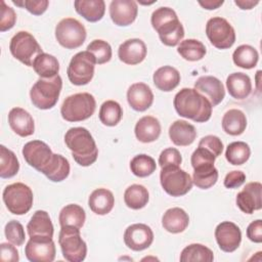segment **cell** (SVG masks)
I'll return each mask as SVG.
<instances>
[{"label": "cell", "mask_w": 262, "mask_h": 262, "mask_svg": "<svg viewBox=\"0 0 262 262\" xmlns=\"http://www.w3.org/2000/svg\"><path fill=\"white\" fill-rule=\"evenodd\" d=\"M86 36L84 25L73 17L62 18L55 27V38L67 49L80 47L85 42Z\"/></svg>", "instance_id": "obj_10"}, {"label": "cell", "mask_w": 262, "mask_h": 262, "mask_svg": "<svg viewBox=\"0 0 262 262\" xmlns=\"http://www.w3.org/2000/svg\"><path fill=\"white\" fill-rule=\"evenodd\" d=\"M222 129L226 134L236 136L244 133L247 127V118L243 111L231 108L222 118Z\"/></svg>", "instance_id": "obj_31"}, {"label": "cell", "mask_w": 262, "mask_h": 262, "mask_svg": "<svg viewBox=\"0 0 262 262\" xmlns=\"http://www.w3.org/2000/svg\"><path fill=\"white\" fill-rule=\"evenodd\" d=\"M213 260H214L213 252L208 247L202 244L188 245L182 250L180 254L181 262H195V261L212 262Z\"/></svg>", "instance_id": "obj_38"}, {"label": "cell", "mask_w": 262, "mask_h": 262, "mask_svg": "<svg viewBox=\"0 0 262 262\" xmlns=\"http://www.w3.org/2000/svg\"><path fill=\"white\" fill-rule=\"evenodd\" d=\"M33 69L40 78H52L58 75L59 62L55 56L43 52L34 60Z\"/></svg>", "instance_id": "obj_32"}, {"label": "cell", "mask_w": 262, "mask_h": 262, "mask_svg": "<svg viewBox=\"0 0 262 262\" xmlns=\"http://www.w3.org/2000/svg\"><path fill=\"white\" fill-rule=\"evenodd\" d=\"M96 108V101L92 94L87 92L68 96L60 107L62 119L68 122H80L90 118Z\"/></svg>", "instance_id": "obj_5"}, {"label": "cell", "mask_w": 262, "mask_h": 262, "mask_svg": "<svg viewBox=\"0 0 262 262\" xmlns=\"http://www.w3.org/2000/svg\"><path fill=\"white\" fill-rule=\"evenodd\" d=\"M4 233L7 241L14 246H21L26 239V233L24 226L20 222L16 220H11L6 223L4 228Z\"/></svg>", "instance_id": "obj_45"}, {"label": "cell", "mask_w": 262, "mask_h": 262, "mask_svg": "<svg viewBox=\"0 0 262 262\" xmlns=\"http://www.w3.org/2000/svg\"><path fill=\"white\" fill-rule=\"evenodd\" d=\"M64 142L72 151L74 160L80 166L88 167L97 160L98 148L91 133L86 128H70L64 135Z\"/></svg>", "instance_id": "obj_2"}, {"label": "cell", "mask_w": 262, "mask_h": 262, "mask_svg": "<svg viewBox=\"0 0 262 262\" xmlns=\"http://www.w3.org/2000/svg\"><path fill=\"white\" fill-rule=\"evenodd\" d=\"M62 80L59 75L52 78H40L30 90L32 103L40 110L52 108L59 97Z\"/></svg>", "instance_id": "obj_4"}, {"label": "cell", "mask_w": 262, "mask_h": 262, "mask_svg": "<svg viewBox=\"0 0 262 262\" xmlns=\"http://www.w3.org/2000/svg\"><path fill=\"white\" fill-rule=\"evenodd\" d=\"M160 182L163 189L172 196H182L192 188L190 175L179 166L163 167L160 173Z\"/></svg>", "instance_id": "obj_7"}, {"label": "cell", "mask_w": 262, "mask_h": 262, "mask_svg": "<svg viewBox=\"0 0 262 262\" xmlns=\"http://www.w3.org/2000/svg\"><path fill=\"white\" fill-rule=\"evenodd\" d=\"M125 245L133 251L147 249L154 242L151 228L143 223H135L128 226L124 232Z\"/></svg>", "instance_id": "obj_15"}, {"label": "cell", "mask_w": 262, "mask_h": 262, "mask_svg": "<svg viewBox=\"0 0 262 262\" xmlns=\"http://www.w3.org/2000/svg\"><path fill=\"white\" fill-rule=\"evenodd\" d=\"M262 184L258 181L249 182L236 195V205L246 214H253L254 211L262 208L261 193Z\"/></svg>", "instance_id": "obj_17"}, {"label": "cell", "mask_w": 262, "mask_h": 262, "mask_svg": "<svg viewBox=\"0 0 262 262\" xmlns=\"http://www.w3.org/2000/svg\"><path fill=\"white\" fill-rule=\"evenodd\" d=\"M129 105L136 112H144L154 102V93L145 83H134L127 90Z\"/></svg>", "instance_id": "obj_21"}, {"label": "cell", "mask_w": 262, "mask_h": 262, "mask_svg": "<svg viewBox=\"0 0 262 262\" xmlns=\"http://www.w3.org/2000/svg\"><path fill=\"white\" fill-rule=\"evenodd\" d=\"M134 132L139 141L149 143L156 141L160 137L161 124L157 118L152 116H144L137 121Z\"/></svg>", "instance_id": "obj_23"}, {"label": "cell", "mask_w": 262, "mask_h": 262, "mask_svg": "<svg viewBox=\"0 0 262 262\" xmlns=\"http://www.w3.org/2000/svg\"><path fill=\"white\" fill-rule=\"evenodd\" d=\"M12 3L21 8H26L29 12L34 15L43 14L49 4L48 0H12Z\"/></svg>", "instance_id": "obj_46"}, {"label": "cell", "mask_w": 262, "mask_h": 262, "mask_svg": "<svg viewBox=\"0 0 262 262\" xmlns=\"http://www.w3.org/2000/svg\"><path fill=\"white\" fill-rule=\"evenodd\" d=\"M146 52L147 49L145 43L141 39L133 38L124 41L120 45L118 49V56L124 63L134 66L144 60Z\"/></svg>", "instance_id": "obj_20"}, {"label": "cell", "mask_w": 262, "mask_h": 262, "mask_svg": "<svg viewBox=\"0 0 262 262\" xmlns=\"http://www.w3.org/2000/svg\"><path fill=\"white\" fill-rule=\"evenodd\" d=\"M173 104L180 117L190 119L196 123L209 121L212 115V104L194 88H182L178 91Z\"/></svg>", "instance_id": "obj_1"}, {"label": "cell", "mask_w": 262, "mask_h": 262, "mask_svg": "<svg viewBox=\"0 0 262 262\" xmlns=\"http://www.w3.org/2000/svg\"><path fill=\"white\" fill-rule=\"evenodd\" d=\"M86 219V214L84 209L77 204H69L64 206L58 216V221L60 226H75L81 228Z\"/></svg>", "instance_id": "obj_33"}, {"label": "cell", "mask_w": 262, "mask_h": 262, "mask_svg": "<svg viewBox=\"0 0 262 262\" xmlns=\"http://www.w3.org/2000/svg\"><path fill=\"white\" fill-rule=\"evenodd\" d=\"M50 147L41 140H32L27 142L23 147L25 161L37 171L43 173L53 158Z\"/></svg>", "instance_id": "obj_13"}, {"label": "cell", "mask_w": 262, "mask_h": 262, "mask_svg": "<svg viewBox=\"0 0 262 262\" xmlns=\"http://www.w3.org/2000/svg\"><path fill=\"white\" fill-rule=\"evenodd\" d=\"M137 13V3L133 0H113L110 4V16L119 27L131 25L136 19Z\"/></svg>", "instance_id": "obj_18"}, {"label": "cell", "mask_w": 262, "mask_h": 262, "mask_svg": "<svg viewBox=\"0 0 262 262\" xmlns=\"http://www.w3.org/2000/svg\"><path fill=\"white\" fill-rule=\"evenodd\" d=\"M115 205V198L111 190L106 188H96L88 199L90 210L97 215L108 214Z\"/></svg>", "instance_id": "obj_27"}, {"label": "cell", "mask_w": 262, "mask_h": 262, "mask_svg": "<svg viewBox=\"0 0 262 262\" xmlns=\"http://www.w3.org/2000/svg\"><path fill=\"white\" fill-rule=\"evenodd\" d=\"M123 110L115 100H106L104 101L99 108V120L105 126H116L122 119Z\"/></svg>", "instance_id": "obj_42"}, {"label": "cell", "mask_w": 262, "mask_h": 262, "mask_svg": "<svg viewBox=\"0 0 262 262\" xmlns=\"http://www.w3.org/2000/svg\"><path fill=\"white\" fill-rule=\"evenodd\" d=\"M95 58L89 51L76 53L68 67L67 74L70 82L77 86L88 84L94 76Z\"/></svg>", "instance_id": "obj_11"}, {"label": "cell", "mask_w": 262, "mask_h": 262, "mask_svg": "<svg viewBox=\"0 0 262 262\" xmlns=\"http://www.w3.org/2000/svg\"><path fill=\"white\" fill-rule=\"evenodd\" d=\"M247 236L251 242L262 243V221L257 219L251 222L247 228Z\"/></svg>", "instance_id": "obj_53"}, {"label": "cell", "mask_w": 262, "mask_h": 262, "mask_svg": "<svg viewBox=\"0 0 262 262\" xmlns=\"http://www.w3.org/2000/svg\"><path fill=\"white\" fill-rule=\"evenodd\" d=\"M152 28L159 34L160 40L167 46H176L184 37V29L176 12L170 7L157 8L150 17Z\"/></svg>", "instance_id": "obj_3"}, {"label": "cell", "mask_w": 262, "mask_h": 262, "mask_svg": "<svg viewBox=\"0 0 262 262\" xmlns=\"http://www.w3.org/2000/svg\"><path fill=\"white\" fill-rule=\"evenodd\" d=\"M199 146L211 151L215 158L219 157L223 151V143L221 139L215 135H207L203 137L199 142Z\"/></svg>", "instance_id": "obj_50"}, {"label": "cell", "mask_w": 262, "mask_h": 262, "mask_svg": "<svg viewBox=\"0 0 262 262\" xmlns=\"http://www.w3.org/2000/svg\"><path fill=\"white\" fill-rule=\"evenodd\" d=\"M87 51H89L95 58L96 63L103 64L108 62L112 58V47L111 45L101 39H95L87 46Z\"/></svg>", "instance_id": "obj_44"}, {"label": "cell", "mask_w": 262, "mask_h": 262, "mask_svg": "<svg viewBox=\"0 0 262 262\" xmlns=\"http://www.w3.org/2000/svg\"><path fill=\"white\" fill-rule=\"evenodd\" d=\"M177 52L188 61H196L205 56L207 50L201 41L196 39H186L180 42L177 47Z\"/></svg>", "instance_id": "obj_39"}, {"label": "cell", "mask_w": 262, "mask_h": 262, "mask_svg": "<svg viewBox=\"0 0 262 262\" xmlns=\"http://www.w3.org/2000/svg\"><path fill=\"white\" fill-rule=\"evenodd\" d=\"M206 34L211 44L218 49H228L235 42V32L227 19L215 16L206 25Z\"/></svg>", "instance_id": "obj_12"}, {"label": "cell", "mask_w": 262, "mask_h": 262, "mask_svg": "<svg viewBox=\"0 0 262 262\" xmlns=\"http://www.w3.org/2000/svg\"><path fill=\"white\" fill-rule=\"evenodd\" d=\"M149 200L147 189L141 184H132L124 192V202L126 206L133 210L144 208Z\"/></svg>", "instance_id": "obj_34"}, {"label": "cell", "mask_w": 262, "mask_h": 262, "mask_svg": "<svg viewBox=\"0 0 262 262\" xmlns=\"http://www.w3.org/2000/svg\"><path fill=\"white\" fill-rule=\"evenodd\" d=\"M19 170V163L15 154L0 145V177L11 178L17 174Z\"/></svg>", "instance_id": "obj_40"}, {"label": "cell", "mask_w": 262, "mask_h": 262, "mask_svg": "<svg viewBox=\"0 0 262 262\" xmlns=\"http://www.w3.org/2000/svg\"><path fill=\"white\" fill-rule=\"evenodd\" d=\"M182 157L177 148L168 147L165 148L159 157V165L161 168L166 166H180Z\"/></svg>", "instance_id": "obj_47"}, {"label": "cell", "mask_w": 262, "mask_h": 262, "mask_svg": "<svg viewBox=\"0 0 262 262\" xmlns=\"http://www.w3.org/2000/svg\"><path fill=\"white\" fill-rule=\"evenodd\" d=\"M8 123L14 133L20 137H27L34 133V119L29 112L21 107H13L8 114Z\"/></svg>", "instance_id": "obj_22"}, {"label": "cell", "mask_w": 262, "mask_h": 262, "mask_svg": "<svg viewBox=\"0 0 262 262\" xmlns=\"http://www.w3.org/2000/svg\"><path fill=\"white\" fill-rule=\"evenodd\" d=\"M226 87L229 95L235 99H245L252 92L250 77L241 72L232 73L227 77Z\"/></svg>", "instance_id": "obj_26"}, {"label": "cell", "mask_w": 262, "mask_h": 262, "mask_svg": "<svg viewBox=\"0 0 262 262\" xmlns=\"http://www.w3.org/2000/svg\"><path fill=\"white\" fill-rule=\"evenodd\" d=\"M74 6L76 11L90 23L100 20L105 12L103 0H76Z\"/></svg>", "instance_id": "obj_30"}, {"label": "cell", "mask_w": 262, "mask_h": 262, "mask_svg": "<svg viewBox=\"0 0 262 262\" xmlns=\"http://www.w3.org/2000/svg\"><path fill=\"white\" fill-rule=\"evenodd\" d=\"M188 224V214L178 207L168 209L162 217V225L164 229L171 233H180L184 231Z\"/></svg>", "instance_id": "obj_25"}, {"label": "cell", "mask_w": 262, "mask_h": 262, "mask_svg": "<svg viewBox=\"0 0 262 262\" xmlns=\"http://www.w3.org/2000/svg\"><path fill=\"white\" fill-rule=\"evenodd\" d=\"M156 161L145 154L135 156L130 162L131 172L137 177H147L156 171Z\"/></svg>", "instance_id": "obj_43"}, {"label": "cell", "mask_w": 262, "mask_h": 262, "mask_svg": "<svg viewBox=\"0 0 262 262\" xmlns=\"http://www.w3.org/2000/svg\"><path fill=\"white\" fill-rule=\"evenodd\" d=\"M58 244L63 258L69 262H81L86 258L87 245L80 234V228L62 226L58 234Z\"/></svg>", "instance_id": "obj_6"}, {"label": "cell", "mask_w": 262, "mask_h": 262, "mask_svg": "<svg viewBox=\"0 0 262 262\" xmlns=\"http://www.w3.org/2000/svg\"><path fill=\"white\" fill-rule=\"evenodd\" d=\"M28 233L31 236H53V224L46 211H36L27 225Z\"/></svg>", "instance_id": "obj_28"}, {"label": "cell", "mask_w": 262, "mask_h": 262, "mask_svg": "<svg viewBox=\"0 0 262 262\" xmlns=\"http://www.w3.org/2000/svg\"><path fill=\"white\" fill-rule=\"evenodd\" d=\"M251 156V149L248 143L244 141H234L227 145L225 158L227 162L234 166L245 164Z\"/></svg>", "instance_id": "obj_41"}, {"label": "cell", "mask_w": 262, "mask_h": 262, "mask_svg": "<svg viewBox=\"0 0 262 262\" xmlns=\"http://www.w3.org/2000/svg\"><path fill=\"white\" fill-rule=\"evenodd\" d=\"M215 156L204 147H198L191 155V166L192 168H196L199 166L214 164L215 163Z\"/></svg>", "instance_id": "obj_49"}, {"label": "cell", "mask_w": 262, "mask_h": 262, "mask_svg": "<svg viewBox=\"0 0 262 262\" xmlns=\"http://www.w3.org/2000/svg\"><path fill=\"white\" fill-rule=\"evenodd\" d=\"M55 253V244L52 237L31 236L25 247L26 257L31 262H52Z\"/></svg>", "instance_id": "obj_14"}, {"label": "cell", "mask_w": 262, "mask_h": 262, "mask_svg": "<svg viewBox=\"0 0 262 262\" xmlns=\"http://www.w3.org/2000/svg\"><path fill=\"white\" fill-rule=\"evenodd\" d=\"M152 80L159 90L169 92L179 85L180 74L177 69L171 66H164L154 73Z\"/></svg>", "instance_id": "obj_29"}, {"label": "cell", "mask_w": 262, "mask_h": 262, "mask_svg": "<svg viewBox=\"0 0 262 262\" xmlns=\"http://www.w3.org/2000/svg\"><path fill=\"white\" fill-rule=\"evenodd\" d=\"M9 50L13 57L28 67H33L36 57L43 53L35 37L26 31H19L11 38Z\"/></svg>", "instance_id": "obj_9"}, {"label": "cell", "mask_w": 262, "mask_h": 262, "mask_svg": "<svg viewBox=\"0 0 262 262\" xmlns=\"http://www.w3.org/2000/svg\"><path fill=\"white\" fill-rule=\"evenodd\" d=\"M192 182L201 189H208L212 187L218 180V170L214 164H208L193 168Z\"/></svg>", "instance_id": "obj_36"}, {"label": "cell", "mask_w": 262, "mask_h": 262, "mask_svg": "<svg viewBox=\"0 0 262 262\" xmlns=\"http://www.w3.org/2000/svg\"><path fill=\"white\" fill-rule=\"evenodd\" d=\"M171 141L178 146H187L196 138V131L193 125L184 120H177L169 128Z\"/></svg>", "instance_id": "obj_24"}, {"label": "cell", "mask_w": 262, "mask_h": 262, "mask_svg": "<svg viewBox=\"0 0 262 262\" xmlns=\"http://www.w3.org/2000/svg\"><path fill=\"white\" fill-rule=\"evenodd\" d=\"M246 181V175L243 171L233 170L226 174L224 178V186L226 188H237Z\"/></svg>", "instance_id": "obj_51"}, {"label": "cell", "mask_w": 262, "mask_h": 262, "mask_svg": "<svg viewBox=\"0 0 262 262\" xmlns=\"http://www.w3.org/2000/svg\"><path fill=\"white\" fill-rule=\"evenodd\" d=\"M0 31L5 32L13 28L16 21V14L13 8L6 5V3L1 0V14H0Z\"/></svg>", "instance_id": "obj_48"}, {"label": "cell", "mask_w": 262, "mask_h": 262, "mask_svg": "<svg viewBox=\"0 0 262 262\" xmlns=\"http://www.w3.org/2000/svg\"><path fill=\"white\" fill-rule=\"evenodd\" d=\"M234 3L241 8V9H252L254 6H256L259 1H252V0H235Z\"/></svg>", "instance_id": "obj_55"}, {"label": "cell", "mask_w": 262, "mask_h": 262, "mask_svg": "<svg viewBox=\"0 0 262 262\" xmlns=\"http://www.w3.org/2000/svg\"><path fill=\"white\" fill-rule=\"evenodd\" d=\"M223 0H205V1H199V4L204 7L205 9L208 10H212V9H216L219 6H221L223 4Z\"/></svg>", "instance_id": "obj_54"}, {"label": "cell", "mask_w": 262, "mask_h": 262, "mask_svg": "<svg viewBox=\"0 0 262 262\" xmlns=\"http://www.w3.org/2000/svg\"><path fill=\"white\" fill-rule=\"evenodd\" d=\"M0 253H1V261L3 262H17L19 257H18V252L16 248L8 243H2L0 245Z\"/></svg>", "instance_id": "obj_52"}, {"label": "cell", "mask_w": 262, "mask_h": 262, "mask_svg": "<svg viewBox=\"0 0 262 262\" xmlns=\"http://www.w3.org/2000/svg\"><path fill=\"white\" fill-rule=\"evenodd\" d=\"M215 238L223 252L231 253L241 245L242 231L235 223L223 221L219 223L215 229Z\"/></svg>", "instance_id": "obj_16"}, {"label": "cell", "mask_w": 262, "mask_h": 262, "mask_svg": "<svg viewBox=\"0 0 262 262\" xmlns=\"http://www.w3.org/2000/svg\"><path fill=\"white\" fill-rule=\"evenodd\" d=\"M194 89L203 94L210 101L212 106L219 104L225 96V89L222 82L213 76L200 77L194 82Z\"/></svg>", "instance_id": "obj_19"}, {"label": "cell", "mask_w": 262, "mask_h": 262, "mask_svg": "<svg viewBox=\"0 0 262 262\" xmlns=\"http://www.w3.org/2000/svg\"><path fill=\"white\" fill-rule=\"evenodd\" d=\"M2 198L7 210L14 215H24L33 206V191L21 182L7 185L3 190Z\"/></svg>", "instance_id": "obj_8"}, {"label": "cell", "mask_w": 262, "mask_h": 262, "mask_svg": "<svg viewBox=\"0 0 262 262\" xmlns=\"http://www.w3.org/2000/svg\"><path fill=\"white\" fill-rule=\"evenodd\" d=\"M43 174L53 182H60L70 174V163L61 155L54 154L52 161L43 171Z\"/></svg>", "instance_id": "obj_35"}, {"label": "cell", "mask_w": 262, "mask_h": 262, "mask_svg": "<svg viewBox=\"0 0 262 262\" xmlns=\"http://www.w3.org/2000/svg\"><path fill=\"white\" fill-rule=\"evenodd\" d=\"M259 59L258 51L251 45H239L232 53V60L235 66L250 70L256 67Z\"/></svg>", "instance_id": "obj_37"}]
</instances>
